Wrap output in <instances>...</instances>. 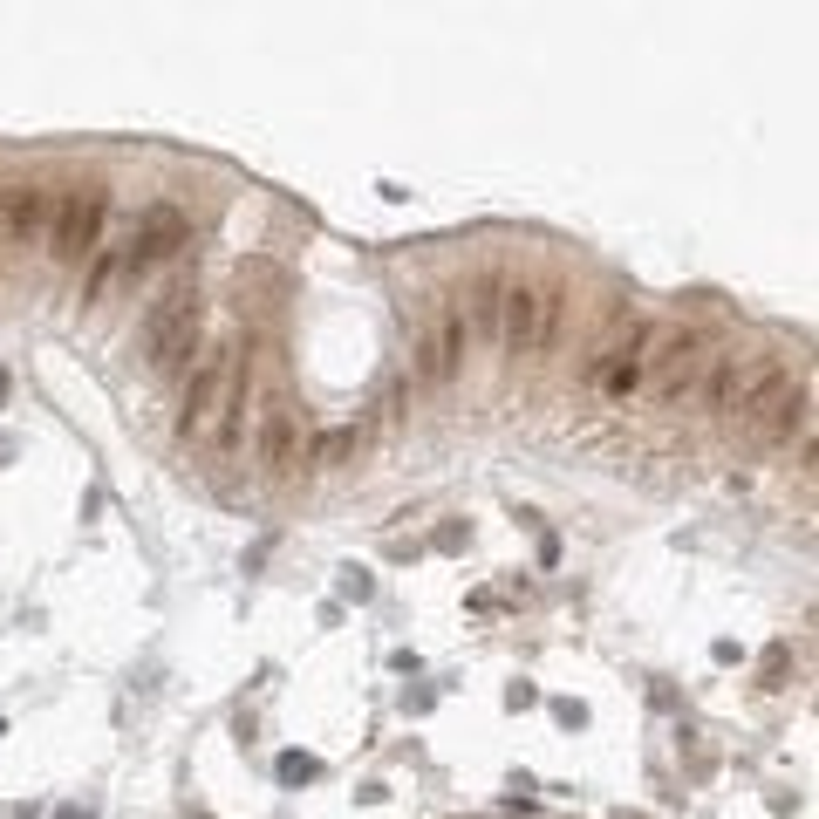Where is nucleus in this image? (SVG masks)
<instances>
[{
    "mask_svg": "<svg viewBox=\"0 0 819 819\" xmlns=\"http://www.w3.org/2000/svg\"><path fill=\"white\" fill-rule=\"evenodd\" d=\"M239 403H246V342L233 335L192 369L185 410H178V437L185 444H226L239 424Z\"/></svg>",
    "mask_w": 819,
    "mask_h": 819,
    "instance_id": "1",
    "label": "nucleus"
},
{
    "mask_svg": "<svg viewBox=\"0 0 819 819\" xmlns=\"http://www.w3.org/2000/svg\"><path fill=\"white\" fill-rule=\"evenodd\" d=\"M198 328H205V301H198V287H171V294L151 308V328H144V349H151L157 376H171V369H185V362H192Z\"/></svg>",
    "mask_w": 819,
    "mask_h": 819,
    "instance_id": "2",
    "label": "nucleus"
},
{
    "mask_svg": "<svg viewBox=\"0 0 819 819\" xmlns=\"http://www.w3.org/2000/svg\"><path fill=\"white\" fill-rule=\"evenodd\" d=\"M103 219H110V192L103 185H76V192H55V219H48V253L62 267H82L103 239Z\"/></svg>",
    "mask_w": 819,
    "mask_h": 819,
    "instance_id": "3",
    "label": "nucleus"
},
{
    "mask_svg": "<svg viewBox=\"0 0 819 819\" xmlns=\"http://www.w3.org/2000/svg\"><path fill=\"white\" fill-rule=\"evenodd\" d=\"M744 424H751V437H765V444H785L792 430L813 424V390L792 383L785 369H765V383H758L751 403H744Z\"/></svg>",
    "mask_w": 819,
    "mask_h": 819,
    "instance_id": "4",
    "label": "nucleus"
},
{
    "mask_svg": "<svg viewBox=\"0 0 819 819\" xmlns=\"http://www.w3.org/2000/svg\"><path fill=\"white\" fill-rule=\"evenodd\" d=\"M560 328V294L553 287H526V280H506V301H499V342L512 355H533L553 342Z\"/></svg>",
    "mask_w": 819,
    "mask_h": 819,
    "instance_id": "5",
    "label": "nucleus"
},
{
    "mask_svg": "<svg viewBox=\"0 0 819 819\" xmlns=\"http://www.w3.org/2000/svg\"><path fill=\"white\" fill-rule=\"evenodd\" d=\"M192 246V226H185V212L178 205H157L151 219H144V233L130 239V253H123V273H151L164 267L171 253H185Z\"/></svg>",
    "mask_w": 819,
    "mask_h": 819,
    "instance_id": "6",
    "label": "nucleus"
},
{
    "mask_svg": "<svg viewBox=\"0 0 819 819\" xmlns=\"http://www.w3.org/2000/svg\"><path fill=\"white\" fill-rule=\"evenodd\" d=\"M301 458H308V451H301V417L273 396L267 410H260V471H267V478H294Z\"/></svg>",
    "mask_w": 819,
    "mask_h": 819,
    "instance_id": "7",
    "label": "nucleus"
},
{
    "mask_svg": "<svg viewBox=\"0 0 819 819\" xmlns=\"http://www.w3.org/2000/svg\"><path fill=\"white\" fill-rule=\"evenodd\" d=\"M48 219H55V192L48 185H7L0 192V226L14 246H41L48 239Z\"/></svg>",
    "mask_w": 819,
    "mask_h": 819,
    "instance_id": "8",
    "label": "nucleus"
},
{
    "mask_svg": "<svg viewBox=\"0 0 819 819\" xmlns=\"http://www.w3.org/2000/svg\"><path fill=\"white\" fill-rule=\"evenodd\" d=\"M458 362H465V314L437 308V321H430V335H424V383H451Z\"/></svg>",
    "mask_w": 819,
    "mask_h": 819,
    "instance_id": "9",
    "label": "nucleus"
},
{
    "mask_svg": "<svg viewBox=\"0 0 819 819\" xmlns=\"http://www.w3.org/2000/svg\"><path fill=\"white\" fill-rule=\"evenodd\" d=\"M765 369H772V362L724 355V362H717V376H710V410H744V403H751V390L765 383Z\"/></svg>",
    "mask_w": 819,
    "mask_h": 819,
    "instance_id": "10",
    "label": "nucleus"
},
{
    "mask_svg": "<svg viewBox=\"0 0 819 819\" xmlns=\"http://www.w3.org/2000/svg\"><path fill=\"white\" fill-rule=\"evenodd\" d=\"M499 301H506V273L485 267L478 280H471V301L458 314H465V335L478 328V335H499Z\"/></svg>",
    "mask_w": 819,
    "mask_h": 819,
    "instance_id": "11",
    "label": "nucleus"
},
{
    "mask_svg": "<svg viewBox=\"0 0 819 819\" xmlns=\"http://www.w3.org/2000/svg\"><path fill=\"white\" fill-rule=\"evenodd\" d=\"M117 273H123V253H110V246H96V253H89V280H82V301H103Z\"/></svg>",
    "mask_w": 819,
    "mask_h": 819,
    "instance_id": "12",
    "label": "nucleus"
},
{
    "mask_svg": "<svg viewBox=\"0 0 819 819\" xmlns=\"http://www.w3.org/2000/svg\"><path fill=\"white\" fill-rule=\"evenodd\" d=\"M355 444H362V430H355V424H349V430H328V437H321V444L308 451V465H321V471H328V465H342Z\"/></svg>",
    "mask_w": 819,
    "mask_h": 819,
    "instance_id": "13",
    "label": "nucleus"
},
{
    "mask_svg": "<svg viewBox=\"0 0 819 819\" xmlns=\"http://www.w3.org/2000/svg\"><path fill=\"white\" fill-rule=\"evenodd\" d=\"M615 355H622V362H608V369H601V383L622 396V390H635V383H642V362H635V342H628V349H615Z\"/></svg>",
    "mask_w": 819,
    "mask_h": 819,
    "instance_id": "14",
    "label": "nucleus"
},
{
    "mask_svg": "<svg viewBox=\"0 0 819 819\" xmlns=\"http://www.w3.org/2000/svg\"><path fill=\"white\" fill-rule=\"evenodd\" d=\"M314 772H321V765H314V758H301V751H287V758H280V779H287V785L314 779Z\"/></svg>",
    "mask_w": 819,
    "mask_h": 819,
    "instance_id": "15",
    "label": "nucleus"
}]
</instances>
